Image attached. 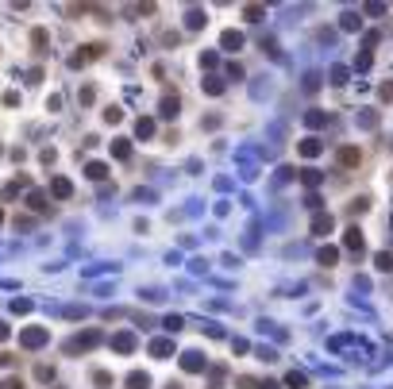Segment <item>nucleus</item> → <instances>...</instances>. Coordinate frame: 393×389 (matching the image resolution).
I'll return each mask as SVG.
<instances>
[{"label": "nucleus", "mask_w": 393, "mask_h": 389, "mask_svg": "<svg viewBox=\"0 0 393 389\" xmlns=\"http://www.w3.org/2000/svg\"><path fill=\"white\" fill-rule=\"evenodd\" d=\"M101 343V335L97 332H81V335H73L70 343H66V355H77V351H89V347H97Z\"/></svg>", "instance_id": "nucleus-1"}, {"label": "nucleus", "mask_w": 393, "mask_h": 389, "mask_svg": "<svg viewBox=\"0 0 393 389\" xmlns=\"http://www.w3.org/2000/svg\"><path fill=\"white\" fill-rule=\"evenodd\" d=\"M335 162H339V166H363V150H359V146H339V150H335Z\"/></svg>", "instance_id": "nucleus-2"}, {"label": "nucleus", "mask_w": 393, "mask_h": 389, "mask_svg": "<svg viewBox=\"0 0 393 389\" xmlns=\"http://www.w3.org/2000/svg\"><path fill=\"white\" fill-rule=\"evenodd\" d=\"M43 343H46V328H27V332H23V347H27V351H39Z\"/></svg>", "instance_id": "nucleus-3"}, {"label": "nucleus", "mask_w": 393, "mask_h": 389, "mask_svg": "<svg viewBox=\"0 0 393 389\" xmlns=\"http://www.w3.org/2000/svg\"><path fill=\"white\" fill-rule=\"evenodd\" d=\"M181 370H185V374H201V370H204L201 351H185V359H181Z\"/></svg>", "instance_id": "nucleus-4"}, {"label": "nucleus", "mask_w": 393, "mask_h": 389, "mask_svg": "<svg viewBox=\"0 0 393 389\" xmlns=\"http://www.w3.org/2000/svg\"><path fill=\"white\" fill-rule=\"evenodd\" d=\"M50 197H58V201H66V197H73V185L66 181V177H54V181H50Z\"/></svg>", "instance_id": "nucleus-5"}, {"label": "nucleus", "mask_w": 393, "mask_h": 389, "mask_svg": "<svg viewBox=\"0 0 393 389\" xmlns=\"http://www.w3.org/2000/svg\"><path fill=\"white\" fill-rule=\"evenodd\" d=\"M177 108H181V101H177L174 93H166V97H162V104H158V112L166 116V120H174V116H177Z\"/></svg>", "instance_id": "nucleus-6"}, {"label": "nucleus", "mask_w": 393, "mask_h": 389, "mask_svg": "<svg viewBox=\"0 0 393 389\" xmlns=\"http://www.w3.org/2000/svg\"><path fill=\"white\" fill-rule=\"evenodd\" d=\"M220 46H224V50H243V35H239V31H224V35H220Z\"/></svg>", "instance_id": "nucleus-7"}, {"label": "nucleus", "mask_w": 393, "mask_h": 389, "mask_svg": "<svg viewBox=\"0 0 393 389\" xmlns=\"http://www.w3.org/2000/svg\"><path fill=\"white\" fill-rule=\"evenodd\" d=\"M112 347H116L120 355H128V351H135V335H128V332L112 335Z\"/></svg>", "instance_id": "nucleus-8"}, {"label": "nucleus", "mask_w": 393, "mask_h": 389, "mask_svg": "<svg viewBox=\"0 0 393 389\" xmlns=\"http://www.w3.org/2000/svg\"><path fill=\"white\" fill-rule=\"evenodd\" d=\"M320 150H324V146H320V139H316V135H308V139H301V154H305V158H316Z\"/></svg>", "instance_id": "nucleus-9"}, {"label": "nucleus", "mask_w": 393, "mask_h": 389, "mask_svg": "<svg viewBox=\"0 0 393 389\" xmlns=\"http://www.w3.org/2000/svg\"><path fill=\"white\" fill-rule=\"evenodd\" d=\"M128 389H150V378H146V370H131V374H128Z\"/></svg>", "instance_id": "nucleus-10"}, {"label": "nucleus", "mask_w": 393, "mask_h": 389, "mask_svg": "<svg viewBox=\"0 0 393 389\" xmlns=\"http://www.w3.org/2000/svg\"><path fill=\"white\" fill-rule=\"evenodd\" d=\"M316 262H320V266H335V262H339V251H335V247H320V251H316Z\"/></svg>", "instance_id": "nucleus-11"}, {"label": "nucleus", "mask_w": 393, "mask_h": 389, "mask_svg": "<svg viewBox=\"0 0 393 389\" xmlns=\"http://www.w3.org/2000/svg\"><path fill=\"white\" fill-rule=\"evenodd\" d=\"M85 173L93 177V181H104V177H108V166H104V162H89Z\"/></svg>", "instance_id": "nucleus-12"}, {"label": "nucleus", "mask_w": 393, "mask_h": 389, "mask_svg": "<svg viewBox=\"0 0 393 389\" xmlns=\"http://www.w3.org/2000/svg\"><path fill=\"white\" fill-rule=\"evenodd\" d=\"M131 154V139H112V158H128Z\"/></svg>", "instance_id": "nucleus-13"}, {"label": "nucleus", "mask_w": 393, "mask_h": 389, "mask_svg": "<svg viewBox=\"0 0 393 389\" xmlns=\"http://www.w3.org/2000/svg\"><path fill=\"white\" fill-rule=\"evenodd\" d=\"M135 135H139V139H150V135H154V120H139V124H135Z\"/></svg>", "instance_id": "nucleus-14"}, {"label": "nucleus", "mask_w": 393, "mask_h": 389, "mask_svg": "<svg viewBox=\"0 0 393 389\" xmlns=\"http://www.w3.org/2000/svg\"><path fill=\"white\" fill-rule=\"evenodd\" d=\"M150 351H154L158 359H166V355H174V343H170V339H154V343H150Z\"/></svg>", "instance_id": "nucleus-15"}, {"label": "nucleus", "mask_w": 393, "mask_h": 389, "mask_svg": "<svg viewBox=\"0 0 393 389\" xmlns=\"http://www.w3.org/2000/svg\"><path fill=\"white\" fill-rule=\"evenodd\" d=\"M35 378H39V382H54V366H50V362H39V366H35Z\"/></svg>", "instance_id": "nucleus-16"}, {"label": "nucleus", "mask_w": 393, "mask_h": 389, "mask_svg": "<svg viewBox=\"0 0 393 389\" xmlns=\"http://www.w3.org/2000/svg\"><path fill=\"white\" fill-rule=\"evenodd\" d=\"M31 43H35L39 50H43V46L50 43V31H46V27H35V31H31Z\"/></svg>", "instance_id": "nucleus-17"}, {"label": "nucleus", "mask_w": 393, "mask_h": 389, "mask_svg": "<svg viewBox=\"0 0 393 389\" xmlns=\"http://www.w3.org/2000/svg\"><path fill=\"white\" fill-rule=\"evenodd\" d=\"M332 231V216H316V224H312V235H328Z\"/></svg>", "instance_id": "nucleus-18"}, {"label": "nucleus", "mask_w": 393, "mask_h": 389, "mask_svg": "<svg viewBox=\"0 0 393 389\" xmlns=\"http://www.w3.org/2000/svg\"><path fill=\"white\" fill-rule=\"evenodd\" d=\"M285 386H289V389H305V386H308V378L301 374V370H293V374L285 378Z\"/></svg>", "instance_id": "nucleus-19"}, {"label": "nucleus", "mask_w": 393, "mask_h": 389, "mask_svg": "<svg viewBox=\"0 0 393 389\" xmlns=\"http://www.w3.org/2000/svg\"><path fill=\"white\" fill-rule=\"evenodd\" d=\"M204 93L220 97V93H224V81H220V77H204Z\"/></svg>", "instance_id": "nucleus-20"}, {"label": "nucleus", "mask_w": 393, "mask_h": 389, "mask_svg": "<svg viewBox=\"0 0 393 389\" xmlns=\"http://www.w3.org/2000/svg\"><path fill=\"white\" fill-rule=\"evenodd\" d=\"M120 120H124L120 104H108V108H104V124H120Z\"/></svg>", "instance_id": "nucleus-21"}, {"label": "nucleus", "mask_w": 393, "mask_h": 389, "mask_svg": "<svg viewBox=\"0 0 393 389\" xmlns=\"http://www.w3.org/2000/svg\"><path fill=\"white\" fill-rule=\"evenodd\" d=\"M374 266L378 270H393V251H382L378 259H374Z\"/></svg>", "instance_id": "nucleus-22"}, {"label": "nucleus", "mask_w": 393, "mask_h": 389, "mask_svg": "<svg viewBox=\"0 0 393 389\" xmlns=\"http://www.w3.org/2000/svg\"><path fill=\"white\" fill-rule=\"evenodd\" d=\"M347 247H351V251H359V247H363V231H359V228L347 231Z\"/></svg>", "instance_id": "nucleus-23"}, {"label": "nucleus", "mask_w": 393, "mask_h": 389, "mask_svg": "<svg viewBox=\"0 0 393 389\" xmlns=\"http://www.w3.org/2000/svg\"><path fill=\"white\" fill-rule=\"evenodd\" d=\"M93 382H97L101 389H112V374H108V370H97V374H93Z\"/></svg>", "instance_id": "nucleus-24"}, {"label": "nucleus", "mask_w": 393, "mask_h": 389, "mask_svg": "<svg viewBox=\"0 0 393 389\" xmlns=\"http://www.w3.org/2000/svg\"><path fill=\"white\" fill-rule=\"evenodd\" d=\"M305 120H308V128H324V124H328V116H324V112H308Z\"/></svg>", "instance_id": "nucleus-25"}, {"label": "nucleus", "mask_w": 393, "mask_h": 389, "mask_svg": "<svg viewBox=\"0 0 393 389\" xmlns=\"http://www.w3.org/2000/svg\"><path fill=\"white\" fill-rule=\"evenodd\" d=\"M31 208H35V212H46V197H43V193H31Z\"/></svg>", "instance_id": "nucleus-26"}, {"label": "nucleus", "mask_w": 393, "mask_h": 389, "mask_svg": "<svg viewBox=\"0 0 393 389\" xmlns=\"http://www.w3.org/2000/svg\"><path fill=\"white\" fill-rule=\"evenodd\" d=\"M343 27H347V31H359L363 23H359V15H355V12H347V15H343Z\"/></svg>", "instance_id": "nucleus-27"}, {"label": "nucleus", "mask_w": 393, "mask_h": 389, "mask_svg": "<svg viewBox=\"0 0 393 389\" xmlns=\"http://www.w3.org/2000/svg\"><path fill=\"white\" fill-rule=\"evenodd\" d=\"M262 15H266V12H262V8H259V4H247V19H251V23H259V19H262Z\"/></svg>", "instance_id": "nucleus-28"}, {"label": "nucleus", "mask_w": 393, "mask_h": 389, "mask_svg": "<svg viewBox=\"0 0 393 389\" xmlns=\"http://www.w3.org/2000/svg\"><path fill=\"white\" fill-rule=\"evenodd\" d=\"M301 181H305V185H320V173H316V170H305V173H301Z\"/></svg>", "instance_id": "nucleus-29"}, {"label": "nucleus", "mask_w": 393, "mask_h": 389, "mask_svg": "<svg viewBox=\"0 0 393 389\" xmlns=\"http://www.w3.org/2000/svg\"><path fill=\"white\" fill-rule=\"evenodd\" d=\"M201 66H204V70H216L220 58H216V54H201Z\"/></svg>", "instance_id": "nucleus-30"}, {"label": "nucleus", "mask_w": 393, "mask_h": 389, "mask_svg": "<svg viewBox=\"0 0 393 389\" xmlns=\"http://www.w3.org/2000/svg\"><path fill=\"white\" fill-rule=\"evenodd\" d=\"M374 116H378V112H363V116H359V124H363V128H374V124H378Z\"/></svg>", "instance_id": "nucleus-31"}, {"label": "nucleus", "mask_w": 393, "mask_h": 389, "mask_svg": "<svg viewBox=\"0 0 393 389\" xmlns=\"http://www.w3.org/2000/svg\"><path fill=\"white\" fill-rule=\"evenodd\" d=\"M12 312H19V316H23V312H31V301H12Z\"/></svg>", "instance_id": "nucleus-32"}, {"label": "nucleus", "mask_w": 393, "mask_h": 389, "mask_svg": "<svg viewBox=\"0 0 393 389\" xmlns=\"http://www.w3.org/2000/svg\"><path fill=\"white\" fill-rule=\"evenodd\" d=\"M166 328H170V332H181V316H166Z\"/></svg>", "instance_id": "nucleus-33"}, {"label": "nucleus", "mask_w": 393, "mask_h": 389, "mask_svg": "<svg viewBox=\"0 0 393 389\" xmlns=\"http://www.w3.org/2000/svg\"><path fill=\"white\" fill-rule=\"evenodd\" d=\"M4 389H23V378H8V382H4Z\"/></svg>", "instance_id": "nucleus-34"}, {"label": "nucleus", "mask_w": 393, "mask_h": 389, "mask_svg": "<svg viewBox=\"0 0 393 389\" xmlns=\"http://www.w3.org/2000/svg\"><path fill=\"white\" fill-rule=\"evenodd\" d=\"M382 101H393V81H386V85H382Z\"/></svg>", "instance_id": "nucleus-35"}, {"label": "nucleus", "mask_w": 393, "mask_h": 389, "mask_svg": "<svg viewBox=\"0 0 393 389\" xmlns=\"http://www.w3.org/2000/svg\"><path fill=\"white\" fill-rule=\"evenodd\" d=\"M259 389H277V382H274V378H266V382H259Z\"/></svg>", "instance_id": "nucleus-36"}, {"label": "nucleus", "mask_w": 393, "mask_h": 389, "mask_svg": "<svg viewBox=\"0 0 393 389\" xmlns=\"http://www.w3.org/2000/svg\"><path fill=\"white\" fill-rule=\"evenodd\" d=\"M4 339H8V324L0 320V343H4Z\"/></svg>", "instance_id": "nucleus-37"}, {"label": "nucleus", "mask_w": 393, "mask_h": 389, "mask_svg": "<svg viewBox=\"0 0 393 389\" xmlns=\"http://www.w3.org/2000/svg\"><path fill=\"white\" fill-rule=\"evenodd\" d=\"M4 366H12V355H0V370H4Z\"/></svg>", "instance_id": "nucleus-38"}, {"label": "nucleus", "mask_w": 393, "mask_h": 389, "mask_svg": "<svg viewBox=\"0 0 393 389\" xmlns=\"http://www.w3.org/2000/svg\"><path fill=\"white\" fill-rule=\"evenodd\" d=\"M166 389H181V386H177V382H170V386H166Z\"/></svg>", "instance_id": "nucleus-39"}, {"label": "nucleus", "mask_w": 393, "mask_h": 389, "mask_svg": "<svg viewBox=\"0 0 393 389\" xmlns=\"http://www.w3.org/2000/svg\"><path fill=\"white\" fill-rule=\"evenodd\" d=\"M0 224H4V208H0Z\"/></svg>", "instance_id": "nucleus-40"}, {"label": "nucleus", "mask_w": 393, "mask_h": 389, "mask_svg": "<svg viewBox=\"0 0 393 389\" xmlns=\"http://www.w3.org/2000/svg\"><path fill=\"white\" fill-rule=\"evenodd\" d=\"M0 154H4V146H0Z\"/></svg>", "instance_id": "nucleus-41"}]
</instances>
